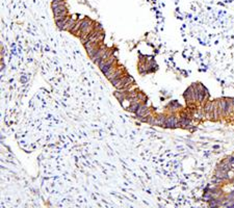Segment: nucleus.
<instances>
[{
    "label": "nucleus",
    "mask_w": 234,
    "mask_h": 208,
    "mask_svg": "<svg viewBox=\"0 0 234 208\" xmlns=\"http://www.w3.org/2000/svg\"><path fill=\"white\" fill-rule=\"evenodd\" d=\"M53 14H54V20H57L61 18H64V17L68 16V10L66 7V5H62V6H57V7H53L52 8Z\"/></svg>",
    "instance_id": "obj_2"
},
{
    "label": "nucleus",
    "mask_w": 234,
    "mask_h": 208,
    "mask_svg": "<svg viewBox=\"0 0 234 208\" xmlns=\"http://www.w3.org/2000/svg\"><path fill=\"white\" fill-rule=\"evenodd\" d=\"M107 50H108V48H107V47H105V46H100V47H99V49H98V51H97L96 55L94 56V57L92 58V59H93V62H95V64L99 65L100 61H101V59H102V57H103V55H104V53L106 52Z\"/></svg>",
    "instance_id": "obj_3"
},
{
    "label": "nucleus",
    "mask_w": 234,
    "mask_h": 208,
    "mask_svg": "<svg viewBox=\"0 0 234 208\" xmlns=\"http://www.w3.org/2000/svg\"><path fill=\"white\" fill-rule=\"evenodd\" d=\"M115 62H116V57L113 55L111 56L109 59H107V61H101V62H99L100 70H101L103 73H106L107 71L110 69L111 66L115 65Z\"/></svg>",
    "instance_id": "obj_1"
},
{
    "label": "nucleus",
    "mask_w": 234,
    "mask_h": 208,
    "mask_svg": "<svg viewBox=\"0 0 234 208\" xmlns=\"http://www.w3.org/2000/svg\"><path fill=\"white\" fill-rule=\"evenodd\" d=\"M134 113L138 117V118H142V117H147L148 115H149V108H148L145 104H141Z\"/></svg>",
    "instance_id": "obj_5"
},
{
    "label": "nucleus",
    "mask_w": 234,
    "mask_h": 208,
    "mask_svg": "<svg viewBox=\"0 0 234 208\" xmlns=\"http://www.w3.org/2000/svg\"><path fill=\"white\" fill-rule=\"evenodd\" d=\"M117 69H118V68H117L115 65H113V66H111V67H110V69L108 70L106 73H104V74H105V76H106V77H108V76H110L111 74H113V72H116V70H117Z\"/></svg>",
    "instance_id": "obj_9"
},
{
    "label": "nucleus",
    "mask_w": 234,
    "mask_h": 208,
    "mask_svg": "<svg viewBox=\"0 0 234 208\" xmlns=\"http://www.w3.org/2000/svg\"><path fill=\"white\" fill-rule=\"evenodd\" d=\"M77 24V20L73 19V18H69V20H68V22L66 23L64 29L62 30H69V31H72L73 28L75 27V25Z\"/></svg>",
    "instance_id": "obj_6"
},
{
    "label": "nucleus",
    "mask_w": 234,
    "mask_h": 208,
    "mask_svg": "<svg viewBox=\"0 0 234 208\" xmlns=\"http://www.w3.org/2000/svg\"><path fill=\"white\" fill-rule=\"evenodd\" d=\"M178 124H179V120L177 119L175 116H171V117H168V118H165L164 125L167 127L174 128V127H176Z\"/></svg>",
    "instance_id": "obj_4"
},
{
    "label": "nucleus",
    "mask_w": 234,
    "mask_h": 208,
    "mask_svg": "<svg viewBox=\"0 0 234 208\" xmlns=\"http://www.w3.org/2000/svg\"><path fill=\"white\" fill-rule=\"evenodd\" d=\"M69 18H70V17L66 16V17H64V18H61V19L55 20V23H56V25H57V27L59 28V29H62V30L64 29L65 25H66V23L68 22V20H69Z\"/></svg>",
    "instance_id": "obj_8"
},
{
    "label": "nucleus",
    "mask_w": 234,
    "mask_h": 208,
    "mask_svg": "<svg viewBox=\"0 0 234 208\" xmlns=\"http://www.w3.org/2000/svg\"><path fill=\"white\" fill-rule=\"evenodd\" d=\"M212 107H213V102H207L204 106L203 112L205 113V116H207L209 118L210 116H212Z\"/></svg>",
    "instance_id": "obj_7"
}]
</instances>
